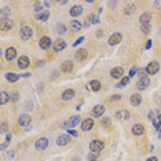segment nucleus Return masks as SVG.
Masks as SVG:
<instances>
[{"label": "nucleus", "instance_id": "f257e3e1", "mask_svg": "<svg viewBox=\"0 0 161 161\" xmlns=\"http://www.w3.org/2000/svg\"><path fill=\"white\" fill-rule=\"evenodd\" d=\"M103 147H105V143L102 141H98V139H94V141L90 142V149H91V152H94L95 154H99L103 150Z\"/></svg>", "mask_w": 161, "mask_h": 161}, {"label": "nucleus", "instance_id": "f03ea898", "mask_svg": "<svg viewBox=\"0 0 161 161\" xmlns=\"http://www.w3.org/2000/svg\"><path fill=\"white\" fill-rule=\"evenodd\" d=\"M19 36L22 40H29L33 36V29L30 26H22L19 30Z\"/></svg>", "mask_w": 161, "mask_h": 161}, {"label": "nucleus", "instance_id": "7ed1b4c3", "mask_svg": "<svg viewBox=\"0 0 161 161\" xmlns=\"http://www.w3.org/2000/svg\"><path fill=\"white\" fill-rule=\"evenodd\" d=\"M146 73L147 74H150V76H153V74H156V73L160 70V64H158L157 61H153V62H150L147 66H146Z\"/></svg>", "mask_w": 161, "mask_h": 161}, {"label": "nucleus", "instance_id": "20e7f679", "mask_svg": "<svg viewBox=\"0 0 161 161\" xmlns=\"http://www.w3.org/2000/svg\"><path fill=\"white\" fill-rule=\"evenodd\" d=\"M35 147H36V150H39V152L45 150L48 147V139H47V138H39V139L35 142Z\"/></svg>", "mask_w": 161, "mask_h": 161}, {"label": "nucleus", "instance_id": "39448f33", "mask_svg": "<svg viewBox=\"0 0 161 161\" xmlns=\"http://www.w3.org/2000/svg\"><path fill=\"white\" fill-rule=\"evenodd\" d=\"M80 120H81L80 116H73V117H70L66 123H64L62 127H64V128H74V127L80 123Z\"/></svg>", "mask_w": 161, "mask_h": 161}, {"label": "nucleus", "instance_id": "423d86ee", "mask_svg": "<svg viewBox=\"0 0 161 161\" xmlns=\"http://www.w3.org/2000/svg\"><path fill=\"white\" fill-rule=\"evenodd\" d=\"M51 45H53V41H51V39H50L48 36H43L40 40H39V47H40L41 50H44V51L48 50Z\"/></svg>", "mask_w": 161, "mask_h": 161}, {"label": "nucleus", "instance_id": "0eeeda50", "mask_svg": "<svg viewBox=\"0 0 161 161\" xmlns=\"http://www.w3.org/2000/svg\"><path fill=\"white\" fill-rule=\"evenodd\" d=\"M30 123H32V118H30V116L29 114H26V113H24V114H21L19 118H18V124L21 125V127H28V125H30Z\"/></svg>", "mask_w": 161, "mask_h": 161}, {"label": "nucleus", "instance_id": "6e6552de", "mask_svg": "<svg viewBox=\"0 0 161 161\" xmlns=\"http://www.w3.org/2000/svg\"><path fill=\"white\" fill-rule=\"evenodd\" d=\"M123 74H124V69L120 68V66H117V68H113L112 70H110V76L113 77V79H116V80H118V79H123Z\"/></svg>", "mask_w": 161, "mask_h": 161}, {"label": "nucleus", "instance_id": "1a4fd4ad", "mask_svg": "<svg viewBox=\"0 0 161 161\" xmlns=\"http://www.w3.org/2000/svg\"><path fill=\"white\" fill-rule=\"evenodd\" d=\"M81 131H84V132H87V131H91L94 127V120L92 118H85V120L81 121Z\"/></svg>", "mask_w": 161, "mask_h": 161}, {"label": "nucleus", "instance_id": "9d476101", "mask_svg": "<svg viewBox=\"0 0 161 161\" xmlns=\"http://www.w3.org/2000/svg\"><path fill=\"white\" fill-rule=\"evenodd\" d=\"M150 85V80L149 77H143V79H139L136 83V88L139 90V91H143V90H146L147 87Z\"/></svg>", "mask_w": 161, "mask_h": 161}, {"label": "nucleus", "instance_id": "9b49d317", "mask_svg": "<svg viewBox=\"0 0 161 161\" xmlns=\"http://www.w3.org/2000/svg\"><path fill=\"white\" fill-rule=\"evenodd\" d=\"M123 40V35H121V33H113L112 36L109 37V45H116V44H118V43H120V41Z\"/></svg>", "mask_w": 161, "mask_h": 161}, {"label": "nucleus", "instance_id": "f8f14e48", "mask_svg": "<svg viewBox=\"0 0 161 161\" xmlns=\"http://www.w3.org/2000/svg\"><path fill=\"white\" fill-rule=\"evenodd\" d=\"M131 132H132V135H135V136H141V135L145 134V127L142 124H134L132 128H131Z\"/></svg>", "mask_w": 161, "mask_h": 161}, {"label": "nucleus", "instance_id": "ddd939ff", "mask_svg": "<svg viewBox=\"0 0 161 161\" xmlns=\"http://www.w3.org/2000/svg\"><path fill=\"white\" fill-rule=\"evenodd\" d=\"M70 141H72L70 136L64 134V135H59V136L56 138V145H58V146H66V145L70 143Z\"/></svg>", "mask_w": 161, "mask_h": 161}, {"label": "nucleus", "instance_id": "4468645a", "mask_svg": "<svg viewBox=\"0 0 161 161\" xmlns=\"http://www.w3.org/2000/svg\"><path fill=\"white\" fill-rule=\"evenodd\" d=\"M4 56H6V59H7L8 62H11L17 56V50L14 48V47H8V48L6 50V53H4Z\"/></svg>", "mask_w": 161, "mask_h": 161}, {"label": "nucleus", "instance_id": "2eb2a0df", "mask_svg": "<svg viewBox=\"0 0 161 161\" xmlns=\"http://www.w3.org/2000/svg\"><path fill=\"white\" fill-rule=\"evenodd\" d=\"M74 56H76L77 61H85L87 56H88V51L85 48H79L76 51V54H74Z\"/></svg>", "mask_w": 161, "mask_h": 161}, {"label": "nucleus", "instance_id": "dca6fc26", "mask_svg": "<svg viewBox=\"0 0 161 161\" xmlns=\"http://www.w3.org/2000/svg\"><path fill=\"white\" fill-rule=\"evenodd\" d=\"M29 65H30V61H29L28 56L22 55V56L18 58V68H19V69H26Z\"/></svg>", "mask_w": 161, "mask_h": 161}, {"label": "nucleus", "instance_id": "f3484780", "mask_svg": "<svg viewBox=\"0 0 161 161\" xmlns=\"http://www.w3.org/2000/svg\"><path fill=\"white\" fill-rule=\"evenodd\" d=\"M105 110H106V109H105V106H103V105H95L92 108V112H91V113H92L94 117H101L102 114L105 113Z\"/></svg>", "mask_w": 161, "mask_h": 161}, {"label": "nucleus", "instance_id": "a211bd4d", "mask_svg": "<svg viewBox=\"0 0 161 161\" xmlns=\"http://www.w3.org/2000/svg\"><path fill=\"white\" fill-rule=\"evenodd\" d=\"M73 70V62L72 61H65V62H62V65H61V72L64 73H69Z\"/></svg>", "mask_w": 161, "mask_h": 161}, {"label": "nucleus", "instance_id": "6ab92c4d", "mask_svg": "<svg viewBox=\"0 0 161 161\" xmlns=\"http://www.w3.org/2000/svg\"><path fill=\"white\" fill-rule=\"evenodd\" d=\"M14 26V22L11 19H6V21H1V24H0V29L3 30V32H8L10 29H12Z\"/></svg>", "mask_w": 161, "mask_h": 161}, {"label": "nucleus", "instance_id": "aec40b11", "mask_svg": "<svg viewBox=\"0 0 161 161\" xmlns=\"http://www.w3.org/2000/svg\"><path fill=\"white\" fill-rule=\"evenodd\" d=\"M62 101H70L74 98V90L69 88V90H65L64 92H62Z\"/></svg>", "mask_w": 161, "mask_h": 161}, {"label": "nucleus", "instance_id": "412c9836", "mask_svg": "<svg viewBox=\"0 0 161 161\" xmlns=\"http://www.w3.org/2000/svg\"><path fill=\"white\" fill-rule=\"evenodd\" d=\"M129 103L132 106H139L142 103V97L139 94H132L131 98H129Z\"/></svg>", "mask_w": 161, "mask_h": 161}, {"label": "nucleus", "instance_id": "4be33fe9", "mask_svg": "<svg viewBox=\"0 0 161 161\" xmlns=\"http://www.w3.org/2000/svg\"><path fill=\"white\" fill-rule=\"evenodd\" d=\"M116 117L120 118V120H124V121H128L131 118V113L128 110H120V112L116 113Z\"/></svg>", "mask_w": 161, "mask_h": 161}, {"label": "nucleus", "instance_id": "5701e85b", "mask_svg": "<svg viewBox=\"0 0 161 161\" xmlns=\"http://www.w3.org/2000/svg\"><path fill=\"white\" fill-rule=\"evenodd\" d=\"M81 12H83V7H81V6H73V7L70 8L69 14H70L73 18H77V17L80 15Z\"/></svg>", "mask_w": 161, "mask_h": 161}, {"label": "nucleus", "instance_id": "b1692460", "mask_svg": "<svg viewBox=\"0 0 161 161\" xmlns=\"http://www.w3.org/2000/svg\"><path fill=\"white\" fill-rule=\"evenodd\" d=\"M66 48V43H65V40H56L55 43H54V51H56V53H59V51H62V50Z\"/></svg>", "mask_w": 161, "mask_h": 161}, {"label": "nucleus", "instance_id": "393cba45", "mask_svg": "<svg viewBox=\"0 0 161 161\" xmlns=\"http://www.w3.org/2000/svg\"><path fill=\"white\" fill-rule=\"evenodd\" d=\"M10 14H11V8L10 7H3L1 8V12H0V19L1 21L10 19Z\"/></svg>", "mask_w": 161, "mask_h": 161}, {"label": "nucleus", "instance_id": "a878e982", "mask_svg": "<svg viewBox=\"0 0 161 161\" xmlns=\"http://www.w3.org/2000/svg\"><path fill=\"white\" fill-rule=\"evenodd\" d=\"M136 11V6H135V4L134 3H131V4H127V6H125L124 7V14L125 15H132L134 12Z\"/></svg>", "mask_w": 161, "mask_h": 161}, {"label": "nucleus", "instance_id": "bb28decb", "mask_svg": "<svg viewBox=\"0 0 161 161\" xmlns=\"http://www.w3.org/2000/svg\"><path fill=\"white\" fill-rule=\"evenodd\" d=\"M150 19H152V14L150 12H143L141 17H139V21H141V25H146L150 24Z\"/></svg>", "mask_w": 161, "mask_h": 161}, {"label": "nucleus", "instance_id": "cd10ccee", "mask_svg": "<svg viewBox=\"0 0 161 161\" xmlns=\"http://www.w3.org/2000/svg\"><path fill=\"white\" fill-rule=\"evenodd\" d=\"M90 87H91V90H92L94 92H98V91H101V88H102L101 81H98V80H91V81H90Z\"/></svg>", "mask_w": 161, "mask_h": 161}, {"label": "nucleus", "instance_id": "c85d7f7f", "mask_svg": "<svg viewBox=\"0 0 161 161\" xmlns=\"http://www.w3.org/2000/svg\"><path fill=\"white\" fill-rule=\"evenodd\" d=\"M6 79H7L10 83H15V81L19 80V74H17V73H7V74H6Z\"/></svg>", "mask_w": 161, "mask_h": 161}, {"label": "nucleus", "instance_id": "c756f323", "mask_svg": "<svg viewBox=\"0 0 161 161\" xmlns=\"http://www.w3.org/2000/svg\"><path fill=\"white\" fill-rule=\"evenodd\" d=\"M10 95H8L6 91H1L0 92V105H4V103H7L8 101H10Z\"/></svg>", "mask_w": 161, "mask_h": 161}, {"label": "nucleus", "instance_id": "7c9ffc66", "mask_svg": "<svg viewBox=\"0 0 161 161\" xmlns=\"http://www.w3.org/2000/svg\"><path fill=\"white\" fill-rule=\"evenodd\" d=\"M81 26H83V25L80 24V21H76V19H74V21H70V28H72L74 32H80Z\"/></svg>", "mask_w": 161, "mask_h": 161}, {"label": "nucleus", "instance_id": "2f4dec72", "mask_svg": "<svg viewBox=\"0 0 161 161\" xmlns=\"http://www.w3.org/2000/svg\"><path fill=\"white\" fill-rule=\"evenodd\" d=\"M50 17V12L48 11H44V12H40V14H36V19L37 21H47Z\"/></svg>", "mask_w": 161, "mask_h": 161}, {"label": "nucleus", "instance_id": "473e14b6", "mask_svg": "<svg viewBox=\"0 0 161 161\" xmlns=\"http://www.w3.org/2000/svg\"><path fill=\"white\" fill-rule=\"evenodd\" d=\"M128 83H129V77H123V79L116 84V88H123V87H125Z\"/></svg>", "mask_w": 161, "mask_h": 161}, {"label": "nucleus", "instance_id": "72a5a7b5", "mask_svg": "<svg viewBox=\"0 0 161 161\" xmlns=\"http://www.w3.org/2000/svg\"><path fill=\"white\" fill-rule=\"evenodd\" d=\"M56 32H58V35H65L66 33V25L58 24L56 25Z\"/></svg>", "mask_w": 161, "mask_h": 161}, {"label": "nucleus", "instance_id": "f704fd0d", "mask_svg": "<svg viewBox=\"0 0 161 161\" xmlns=\"http://www.w3.org/2000/svg\"><path fill=\"white\" fill-rule=\"evenodd\" d=\"M88 21H90V24L97 25V24H99V17H98V15H95V14H92V15H90Z\"/></svg>", "mask_w": 161, "mask_h": 161}, {"label": "nucleus", "instance_id": "c9c22d12", "mask_svg": "<svg viewBox=\"0 0 161 161\" xmlns=\"http://www.w3.org/2000/svg\"><path fill=\"white\" fill-rule=\"evenodd\" d=\"M33 8H35L36 14H40V12L43 11V4H41L40 1H36V3H35V6H33Z\"/></svg>", "mask_w": 161, "mask_h": 161}, {"label": "nucleus", "instance_id": "e433bc0d", "mask_svg": "<svg viewBox=\"0 0 161 161\" xmlns=\"http://www.w3.org/2000/svg\"><path fill=\"white\" fill-rule=\"evenodd\" d=\"M141 30L145 35H147V33L150 32V24H146V25H141Z\"/></svg>", "mask_w": 161, "mask_h": 161}, {"label": "nucleus", "instance_id": "4c0bfd02", "mask_svg": "<svg viewBox=\"0 0 161 161\" xmlns=\"http://www.w3.org/2000/svg\"><path fill=\"white\" fill-rule=\"evenodd\" d=\"M14 156H15V152H14V150H8L7 153H6V158H7V160H12Z\"/></svg>", "mask_w": 161, "mask_h": 161}, {"label": "nucleus", "instance_id": "58836bf2", "mask_svg": "<svg viewBox=\"0 0 161 161\" xmlns=\"http://www.w3.org/2000/svg\"><path fill=\"white\" fill-rule=\"evenodd\" d=\"M147 117H149V120L152 121V123H153V121L156 120V113H154L153 110H150V112H149V114H147Z\"/></svg>", "mask_w": 161, "mask_h": 161}, {"label": "nucleus", "instance_id": "ea45409f", "mask_svg": "<svg viewBox=\"0 0 161 161\" xmlns=\"http://www.w3.org/2000/svg\"><path fill=\"white\" fill-rule=\"evenodd\" d=\"M102 125H103V127H109V125H110V118H109V117H105V118L102 120Z\"/></svg>", "mask_w": 161, "mask_h": 161}, {"label": "nucleus", "instance_id": "a19ab883", "mask_svg": "<svg viewBox=\"0 0 161 161\" xmlns=\"http://www.w3.org/2000/svg\"><path fill=\"white\" fill-rule=\"evenodd\" d=\"M138 76H139V79L147 77V76H146V70H138Z\"/></svg>", "mask_w": 161, "mask_h": 161}, {"label": "nucleus", "instance_id": "79ce46f5", "mask_svg": "<svg viewBox=\"0 0 161 161\" xmlns=\"http://www.w3.org/2000/svg\"><path fill=\"white\" fill-rule=\"evenodd\" d=\"M153 6L157 8V10H161V0H156V1L153 3Z\"/></svg>", "mask_w": 161, "mask_h": 161}, {"label": "nucleus", "instance_id": "37998d69", "mask_svg": "<svg viewBox=\"0 0 161 161\" xmlns=\"http://www.w3.org/2000/svg\"><path fill=\"white\" fill-rule=\"evenodd\" d=\"M7 132V123H1V134Z\"/></svg>", "mask_w": 161, "mask_h": 161}, {"label": "nucleus", "instance_id": "c03bdc74", "mask_svg": "<svg viewBox=\"0 0 161 161\" xmlns=\"http://www.w3.org/2000/svg\"><path fill=\"white\" fill-rule=\"evenodd\" d=\"M138 72V69L136 68H134V69H131V70H129V77H132L134 74H135V73Z\"/></svg>", "mask_w": 161, "mask_h": 161}, {"label": "nucleus", "instance_id": "a18cd8bd", "mask_svg": "<svg viewBox=\"0 0 161 161\" xmlns=\"http://www.w3.org/2000/svg\"><path fill=\"white\" fill-rule=\"evenodd\" d=\"M18 97H19V95H18V92H14L11 95V99H12V101H18Z\"/></svg>", "mask_w": 161, "mask_h": 161}, {"label": "nucleus", "instance_id": "49530a36", "mask_svg": "<svg viewBox=\"0 0 161 161\" xmlns=\"http://www.w3.org/2000/svg\"><path fill=\"white\" fill-rule=\"evenodd\" d=\"M83 40H84V37H80V39H79V40H77L76 43H74V44H73V47H76V45H79V44H80V43H81V41H83Z\"/></svg>", "mask_w": 161, "mask_h": 161}, {"label": "nucleus", "instance_id": "de8ad7c7", "mask_svg": "<svg viewBox=\"0 0 161 161\" xmlns=\"http://www.w3.org/2000/svg\"><path fill=\"white\" fill-rule=\"evenodd\" d=\"M112 99H113V101H120V99H121V95H113Z\"/></svg>", "mask_w": 161, "mask_h": 161}, {"label": "nucleus", "instance_id": "09e8293b", "mask_svg": "<svg viewBox=\"0 0 161 161\" xmlns=\"http://www.w3.org/2000/svg\"><path fill=\"white\" fill-rule=\"evenodd\" d=\"M117 6V1H109V7H116Z\"/></svg>", "mask_w": 161, "mask_h": 161}, {"label": "nucleus", "instance_id": "8fccbe9b", "mask_svg": "<svg viewBox=\"0 0 161 161\" xmlns=\"http://www.w3.org/2000/svg\"><path fill=\"white\" fill-rule=\"evenodd\" d=\"M69 134H70V135H74V136L79 135V132H77V131H73V129H69Z\"/></svg>", "mask_w": 161, "mask_h": 161}, {"label": "nucleus", "instance_id": "3c124183", "mask_svg": "<svg viewBox=\"0 0 161 161\" xmlns=\"http://www.w3.org/2000/svg\"><path fill=\"white\" fill-rule=\"evenodd\" d=\"M146 161H157V157H150V158H147Z\"/></svg>", "mask_w": 161, "mask_h": 161}, {"label": "nucleus", "instance_id": "603ef678", "mask_svg": "<svg viewBox=\"0 0 161 161\" xmlns=\"http://www.w3.org/2000/svg\"><path fill=\"white\" fill-rule=\"evenodd\" d=\"M150 47H152V41H147V44H146V48L149 50Z\"/></svg>", "mask_w": 161, "mask_h": 161}, {"label": "nucleus", "instance_id": "864d4df0", "mask_svg": "<svg viewBox=\"0 0 161 161\" xmlns=\"http://www.w3.org/2000/svg\"><path fill=\"white\" fill-rule=\"evenodd\" d=\"M41 65H44V61H43V62H41V61H39V62H37V66H41Z\"/></svg>", "mask_w": 161, "mask_h": 161}, {"label": "nucleus", "instance_id": "5fc2aeb1", "mask_svg": "<svg viewBox=\"0 0 161 161\" xmlns=\"http://www.w3.org/2000/svg\"><path fill=\"white\" fill-rule=\"evenodd\" d=\"M21 76H22V77H29V76H30V73H25V74H21Z\"/></svg>", "mask_w": 161, "mask_h": 161}, {"label": "nucleus", "instance_id": "6e6d98bb", "mask_svg": "<svg viewBox=\"0 0 161 161\" xmlns=\"http://www.w3.org/2000/svg\"><path fill=\"white\" fill-rule=\"evenodd\" d=\"M6 139H7V142H10V141H11V135H7V136H6Z\"/></svg>", "mask_w": 161, "mask_h": 161}, {"label": "nucleus", "instance_id": "4d7b16f0", "mask_svg": "<svg viewBox=\"0 0 161 161\" xmlns=\"http://www.w3.org/2000/svg\"><path fill=\"white\" fill-rule=\"evenodd\" d=\"M25 129H26V131H30V129H32V125H28V127H26Z\"/></svg>", "mask_w": 161, "mask_h": 161}, {"label": "nucleus", "instance_id": "13d9d810", "mask_svg": "<svg viewBox=\"0 0 161 161\" xmlns=\"http://www.w3.org/2000/svg\"><path fill=\"white\" fill-rule=\"evenodd\" d=\"M72 161H80V157H74V158H72Z\"/></svg>", "mask_w": 161, "mask_h": 161}, {"label": "nucleus", "instance_id": "bf43d9fd", "mask_svg": "<svg viewBox=\"0 0 161 161\" xmlns=\"http://www.w3.org/2000/svg\"><path fill=\"white\" fill-rule=\"evenodd\" d=\"M158 138L161 139V128H160V132H158Z\"/></svg>", "mask_w": 161, "mask_h": 161}, {"label": "nucleus", "instance_id": "052dcab7", "mask_svg": "<svg viewBox=\"0 0 161 161\" xmlns=\"http://www.w3.org/2000/svg\"><path fill=\"white\" fill-rule=\"evenodd\" d=\"M88 161H98V160H88Z\"/></svg>", "mask_w": 161, "mask_h": 161}]
</instances>
